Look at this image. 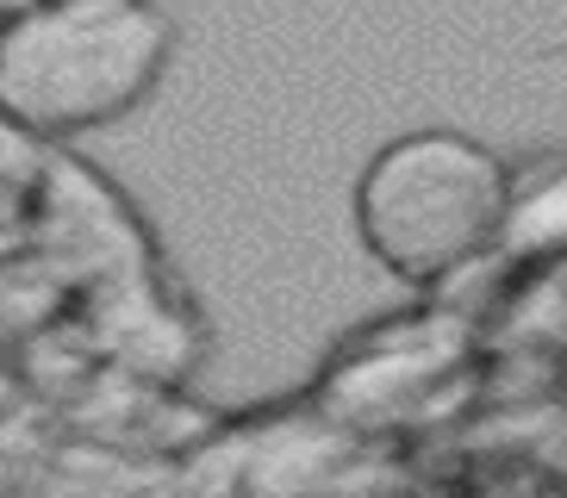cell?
<instances>
[{
	"mask_svg": "<svg viewBox=\"0 0 567 498\" xmlns=\"http://www.w3.org/2000/svg\"><path fill=\"white\" fill-rule=\"evenodd\" d=\"M168 63L175 19L156 0H19L0 25V113L69 144L132 118Z\"/></svg>",
	"mask_w": 567,
	"mask_h": 498,
	"instance_id": "1",
	"label": "cell"
},
{
	"mask_svg": "<svg viewBox=\"0 0 567 498\" xmlns=\"http://www.w3.org/2000/svg\"><path fill=\"white\" fill-rule=\"evenodd\" d=\"M512 168L481 137L424 125L386 137L355 175L350 218L368 262L405 287H436L467 268L481 249L505 243Z\"/></svg>",
	"mask_w": 567,
	"mask_h": 498,
	"instance_id": "2",
	"label": "cell"
},
{
	"mask_svg": "<svg viewBox=\"0 0 567 498\" xmlns=\"http://www.w3.org/2000/svg\"><path fill=\"white\" fill-rule=\"evenodd\" d=\"M13 7H19V0H0V25H7V13H13Z\"/></svg>",
	"mask_w": 567,
	"mask_h": 498,
	"instance_id": "3",
	"label": "cell"
}]
</instances>
